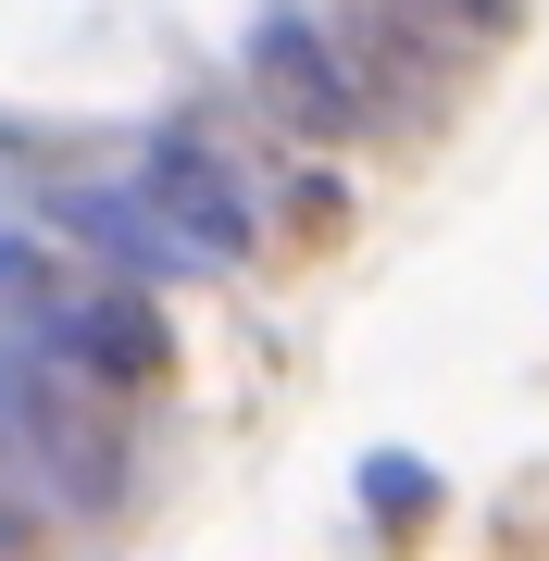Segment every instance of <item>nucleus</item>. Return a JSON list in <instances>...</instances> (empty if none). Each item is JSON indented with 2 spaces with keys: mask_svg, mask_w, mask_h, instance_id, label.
I'll return each instance as SVG.
<instances>
[{
  "mask_svg": "<svg viewBox=\"0 0 549 561\" xmlns=\"http://www.w3.org/2000/svg\"><path fill=\"white\" fill-rule=\"evenodd\" d=\"M338 50H350V76H363V101L375 88H412V113H437L449 88H462V62H474V38L437 0H338Z\"/></svg>",
  "mask_w": 549,
  "mask_h": 561,
  "instance_id": "f03ea898",
  "label": "nucleus"
},
{
  "mask_svg": "<svg viewBox=\"0 0 549 561\" xmlns=\"http://www.w3.org/2000/svg\"><path fill=\"white\" fill-rule=\"evenodd\" d=\"M62 350H76V375L101 387V400H150V387L175 375V324H163L150 287H76Z\"/></svg>",
  "mask_w": 549,
  "mask_h": 561,
  "instance_id": "20e7f679",
  "label": "nucleus"
},
{
  "mask_svg": "<svg viewBox=\"0 0 549 561\" xmlns=\"http://www.w3.org/2000/svg\"><path fill=\"white\" fill-rule=\"evenodd\" d=\"M138 187H150V213H163L187 250H213V262H238V250H250V201H238V175H225L201 138H163Z\"/></svg>",
  "mask_w": 549,
  "mask_h": 561,
  "instance_id": "39448f33",
  "label": "nucleus"
},
{
  "mask_svg": "<svg viewBox=\"0 0 549 561\" xmlns=\"http://www.w3.org/2000/svg\"><path fill=\"white\" fill-rule=\"evenodd\" d=\"M250 101H263L287 138H350V125L375 113L363 76H350V50L312 13H263V25H250Z\"/></svg>",
  "mask_w": 549,
  "mask_h": 561,
  "instance_id": "f257e3e1",
  "label": "nucleus"
},
{
  "mask_svg": "<svg viewBox=\"0 0 549 561\" xmlns=\"http://www.w3.org/2000/svg\"><path fill=\"white\" fill-rule=\"evenodd\" d=\"M375 500L400 512V524H425V461H375Z\"/></svg>",
  "mask_w": 549,
  "mask_h": 561,
  "instance_id": "0eeeda50",
  "label": "nucleus"
},
{
  "mask_svg": "<svg viewBox=\"0 0 549 561\" xmlns=\"http://www.w3.org/2000/svg\"><path fill=\"white\" fill-rule=\"evenodd\" d=\"M13 412H25V449H38V474L62 500H88V512L125 500V424H113V400L88 375H25Z\"/></svg>",
  "mask_w": 549,
  "mask_h": 561,
  "instance_id": "7ed1b4c3",
  "label": "nucleus"
},
{
  "mask_svg": "<svg viewBox=\"0 0 549 561\" xmlns=\"http://www.w3.org/2000/svg\"><path fill=\"white\" fill-rule=\"evenodd\" d=\"M449 25H462V38H512V25H525V0H437Z\"/></svg>",
  "mask_w": 549,
  "mask_h": 561,
  "instance_id": "423d86ee",
  "label": "nucleus"
}]
</instances>
